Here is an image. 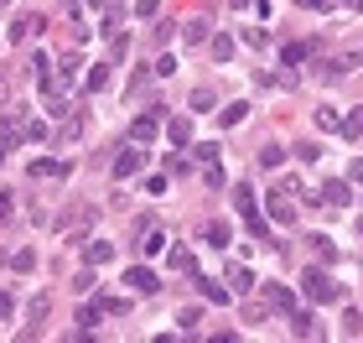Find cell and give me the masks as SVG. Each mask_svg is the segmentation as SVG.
<instances>
[{
	"mask_svg": "<svg viewBox=\"0 0 363 343\" xmlns=\"http://www.w3.org/2000/svg\"><path fill=\"white\" fill-rule=\"evenodd\" d=\"M301 291H306V302H316V307H322V302H342V281H332L327 271H306L301 276Z\"/></svg>",
	"mask_w": 363,
	"mask_h": 343,
	"instance_id": "1",
	"label": "cell"
},
{
	"mask_svg": "<svg viewBox=\"0 0 363 343\" xmlns=\"http://www.w3.org/2000/svg\"><path fill=\"white\" fill-rule=\"evenodd\" d=\"M94 203H78L73 213H62V234H68V245H83L89 239V224H94Z\"/></svg>",
	"mask_w": 363,
	"mask_h": 343,
	"instance_id": "2",
	"label": "cell"
},
{
	"mask_svg": "<svg viewBox=\"0 0 363 343\" xmlns=\"http://www.w3.org/2000/svg\"><path fill=\"white\" fill-rule=\"evenodd\" d=\"M161 115H166V109H161V104H151L141 120H135V125H130V141H135V146L156 141V131H161Z\"/></svg>",
	"mask_w": 363,
	"mask_h": 343,
	"instance_id": "3",
	"label": "cell"
},
{
	"mask_svg": "<svg viewBox=\"0 0 363 343\" xmlns=\"http://www.w3.org/2000/svg\"><path fill=\"white\" fill-rule=\"evenodd\" d=\"M125 286H130L135 296H156V291H161V276L145 271V265H130V271H125Z\"/></svg>",
	"mask_w": 363,
	"mask_h": 343,
	"instance_id": "4",
	"label": "cell"
},
{
	"mask_svg": "<svg viewBox=\"0 0 363 343\" xmlns=\"http://www.w3.org/2000/svg\"><path fill=\"white\" fill-rule=\"evenodd\" d=\"M42 26H47V21H42L36 11H21L11 21V42H32V36H42Z\"/></svg>",
	"mask_w": 363,
	"mask_h": 343,
	"instance_id": "5",
	"label": "cell"
},
{
	"mask_svg": "<svg viewBox=\"0 0 363 343\" xmlns=\"http://www.w3.org/2000/svg\"><path fill=\"white\" fill-rule=\"evenodd\" d=\"M47 312H52V296H47V291H36L32 302H26V333H42Z\"/></svg>",
	"mask_w": 363,
	"mask_h": 343,
	"instance_id": "6",
	"label": "cell"
},
{
	"mask_svg": "<svg viewBox=\"0 0 363 343\" xmlns=\"http://www.w3.org/2000/svg\"><path fill=\"white\" fill-rule=\"evenodd\" d=\"M141 166H145V151H141V146H130V151L115 156V177H135Z\"/></svg>",
	"mask_w": 363,
	"mask_h": 343,
	"instance_id": "7",
	"label": "cell"
},
{
	"mask_svg": "<svg viewBox=\"0 0 363 343\" xmlns=\"http://www.w3.org/2000/svg\"><path fill=\"white\" fill-rule=\"evenodd\" d=\"M26 172H32V177H68V162H52V156H36V162H26Z\"/></svg>",
	"mask_w": 363,
	"mask_h": 343,
	"instance_id": "8",
	"label": "cell"
},
{
	"mask_svg": "<svg viewBox=\"0 0 363 343\" xmlns=\"http://www.w3.org/2000/svg\"><path fill=\"white\" fill-rule=\"evenodd\" d=\"M223 281H229V291H234V296H249V291H255V276H249L244 265H229V276H223Z\"/></svg>",
	"mask_w": 363,
	"mask_h": 343,
	"instance_id": "9",
	"label": "cell"
},
{
	"mask_svg": "<svg viewBox=\"0 0 363 343\" xmlns=\"http://www.w3.org/2000/svg\"><path fill=\"white\" fill-rule=\"evenodd\" d=\"M234 208L244 213V224H249V219H259V213H255V188H249V182H234Z\"/></svg>",
	"mask_w": 363,
	"mask_h": 343,
	"instance_id": "10",
	"label": "cell"
},
{
	"mask_svg": "<svg viewBox=\"0 0 363 343\" xmlns=\"http://www.w3.org/2000/svg\"><path fill=\"white\" fill-rule=\"evenodd\" d=\"M291 333H296V338H322V322H316L312 312H296V318H291Z\"/></svg>",
	"mask_w": 363,
	"mask_h": 343,
	"instance_id": "11",
	"label": "cell"
},
{
	"mask_svg": "<svg viewBox=\"0 0 363 343\" xmlns=\"http://www.w3.org/2000/svg\"><path fill=\"white\" fill-rule=\"evenodd\" d=\"M322 203H327V208H348V203H353L348 182H327V188H322Z\"/></svg>",
	"mask_w": 363,
	"mask_h": 343,
	"instance_id": "12",
	"label": "cell"
},
{
	"mask_svg": "<svg viewBox=\"0 0 363 343\" xmlns=\"http://www.w3.org/2000/svg\"><path fill=\"white\" fill-rule=\"evenodd\" d=\"M338 135H342V141H358V135H363V104L348 109V120H338Z\"/></svg>",
	"mask_w": 363,
	"mask_h": 343,
	"instance_id": "13",
	"label": "cell"
},
{
	"mask_svg": "<svg viewBox=\"0 0 363 343\" xmlns=\"http://www.w3.org/2000/svg\"><path fill=\"white\" fill-rule=\"evenodd\" d=\"M244 120H249V104H244V99H239V104H223L218 125H223V131H234V125H244Z\"/></svg>",
	"mask_w": 363,
	"mask_h": 343,
	"instance_id": "14",
	"label": "cell"
},
{
	"mask_svg": "<svg viewBox=\"0 0 363 343\" xmlns=\"http://www.w3.org/2000/svg\"><path fill=\"white\" fill-rule=\"evenodd\" d=\"M109 73H115L109 63H94V68H89V78H83V89H89V94H99V89L109 83Z\"/></svg>",
	"mask_w": 363,
	"mask_h": 343,
	"instance_id": "15",
	"label": "cell"
},
{
	"mask_svg": "<svg viewBox=\"0 0 363 343\" xmlns=\"http://www.w3.org/2000/svg\"><path fill=\"white\" fill-rule=\"evenodd\" d=\"M198 291L208 296V302H229V296H234V291H229L223 281H213V276H202V281H198Z\"/></svg>",
	"mask_w": 363,
	"mask_h": 343,
	"instance_id": "16",
	"label": "cell"
},
{
	"mask_svg": "<svg viewBox=\"0 0 363 343\" xmlns=\"http://www.w3.org/2000/svg\"><path fill=\"white\" fill-rule=\"evenodd\" d=\"M259 166H265V172H281V166H285V151H281L275 141H270L265 151H259Z\"/></svg>",
	"mask_w": 363,
	"mask_h": 343,
	"instance_id": "17",
	"label": "cell"
},
{
	"mask_svg": "<svg viewBox=\"0 0 363 343\" xmlns=\"http://www.w3.org/2000/svg\"><path fill=\"white\" fill-rule=\"evenodd\" d=\"M115 261V245H109V239H94V245H89V265H109Z\"/></svg>",
	"mask_w": 363,
	"mask_h": 343,
	"instance_id": "18",
	"label": "cell"
},
{
	"mask_svg": "<svg viewBox=\"0 0 363 343\" xmlns=\"http://www.w3.org/2000/svg\"><path fill=\"white\" fill-rule=\"evenodd\" d=\"M265 296H270V307H281V312H291V307H296V296L285 291V286H265Z\"/></svg>",
	"mask_w": 363,
	"mask_h": 343,
	"instance_id": "19",
	"label": "cell"
},
{
	"mask_svg": "<svg viewBox=\"0 0 363 343\" xmlns=\"http://www.w3.org/2000/svg\"><path fill=\"white\" fill-rule=\"evenodd\" d=\"M182 36H187V47L208 42V21H202V16H198V21H187V26H182Z\"/></svg>",
	"mask_w": 363,
	"mask_h": 343,
	"instance_id": "20",
	"label": "cell"
},
{
	"mask_svg": "<svg viewBox=\"0 0 363 343\" xmlns=\"http://www.w3.org/2000/svg\"><path fill=\"white\" fill-rule=\"evenodd\" d=\"M161 250H166V234H161V229H151V234L141 239V255L151 261V255H161Z\"/></svg>",
	"mask_w": 363,
	"mask_h": 343,
	"instance_id": "21",
	"label": "cell"
},
{
	"mask_svg": "<svg viewBox=\"0 0 363 343\" xmlns=\"http://www.w3.org/2000/svg\"><path fill=\"white\" fill-rule=\"evenodd\" d=\"M270 219H275V224H291V219H296V208H291V203H281L275 192H270Z\"/></svg>",
	"mask_w": 363,
	"mask_h": 343,
	"instance_id": "22",
	"label": "cell"
},
{
	"mask_svg": "<svg viewBox=\"0 0 363 343\" xmlns=\"http://www.w3.org/2000/svg\"><path fill=\"white\" fill-rule=\"evenodd\" d=\"M166 135H172L176 146H187V141H192V120H172V125H166Z\"/></svg>",
	"mask_w": 363,
	"mask_h": 343,
	"instance_id": "23",
	"label": "cell"
},
{
	"mask_svg": "<svg viewBox=\"0 0 363 343\" xmlns=\"http://www.w3.org/2000/svg\"><path fill=\"white\" fill-rule=\"evenodd\" d=\"M176 322H182V333H198V322H202V307H182V312H176Z\"/></svg>",
	"mask_w": 363,
	"mask_h": 343,
	"instance_id": "24",
	"label": "cell"
},
{
	"mask_svg": "<svg viewBox=\"0 0 363 343\" xmlns=\"http://www.w3.org/2000/svg\"><path fill=\"white\" fill-rule=\"evenodd\" d=\"M213 58H218V63L234 58V36H213Z\"/></svg>",
	"mask_w": 363,
	"mask_h": 343,
	"instance_id": "25",
	"label": "cell"
},
{
	"mask_svg": "<svg viewBox=\"0 0 363 343\" xmlns=\"http://www.w3.org/2000/svg\"><path fill=\"white\" fill-rule=\"evenodd\" d=\"M316 125H322V131H338V109H332V104H316Z\"/></svg>",
	"mask_w": 363,
	"mask_h": 343,
	"instance_id": "26",
	"label": "cell"
},
{
	"mask_svg": "<svg viewBox=\"0 0 363 343\" xmlns=\"http://www.w3.org/2000/svg\"><path fill=\"white\" fill-rule=\"evenodd\" d=\"M202 182H208V188H223V166L218 162H202Z\"/></svg>",
	"mask_w": 363,
	"mask_h": 343,
	"instance_id": "27",
	"label": "cell"
},
{
	"mask_svg": "<svg viewBox=\"0 0 363 343\" xmlns=\"http://www.w3.org/2000/svg\"><path fill=\"white\" fill-rule=\"evenodd\" d=\"M296 162H306V166H316V162H322V151H316V146H312V141H306V146H296Z\"/></svg>",
	"mask_w": 363,
	"mask_h": 343,
	"instance_id": "28",
	"label": "cell"
},
{
	"mask_svg": "<svg viewBox=\"0 0 363 343\" xmlns=\"http://www.w3.org/2000/svg\"><path fill=\"white\" fill-rule=\"evenodd\" d=\"M312 245H316V255H322V261H332V255H338V250H332V239H327V234H312Z\"/></svg>",
	"mask_w": 363,
	"mask_h": 343,
	"instance_id": "29",
	"label": "cell"
},
{
	"mask_svg": "<svg viewBox=\"0 0 363 343\" xmlns=\"http://www.w3.org/2000/svg\"><path fill=\"white\" fill-rule=\"evenodd\" d=\"M73 291H78V296L94 291V271H78V276H73Z\"/></svg>",
	"mask_w": 363,
	"mask_h": 343,
	"instance_id": "30",
	"label": "cell"
},
{
	"mask_svg": "<svg viewBox=\"0 0 363 343\" xmlns=\"http://www.w3.org/2000/svg\"><path fill=\"white\" fill-rule=\"evenodd\" d=\"M73 73H78V52H62V83H73Z\"/></svg>",
	"mask_w": 363,
	"mask_h": 343,
	"instance_id": "31",
	"label": "cell"
},
{
	"mask_svg": "<svg viewBox=\"0 0 363 343\" xmlns=\"http://www.w3.org/2000/svg\"><path fill=\"white\" fill-rule=\"evenodd\" d=\"M316 73H322V83H338V78H342V63H322Z\"/></svg>",
	"mask_w": 363,
	"mask_h": 343,
	"instance_id": "32",
	"label": "cell"
},
{
	"mask_svg": "<svg viewBox=\"0 0 363 343\" xmlns=\"http://www.w3.org/2000/svg\"><path fill=\"white\" fill-rule=\"evenodd\" d=\"M172 73H176V58H166V52H161V58H156V78H172Z\"/></svg>",
	"mask_w": 363,
	"mask_h": 343,
	"instance_id": "33",
	"label": "cell"
},
{
	"mask_svg": "<svg viewBox=\"0 0 363 343\" xmlns=\"http://www.w3.org/2000/svg\"><path fill=\"white\" fill-rule=\"evenodd\" d=\"M192 109H213V89H192Z\"/></svg>",
	"mask_w": 363,
	"mask_h": 343,
	"instance_id": "34",
	"label": "cell"
},
{
	"mask_svg": "<svg viewBox=\"0 0 363 343\" xmlns=\"http://www.w3.org/2000/svg\"><path fill=\"white\" fill-rule=\"evenodd\" d=\"M208 245H213V250H223V245H229V229L213 224V229H208Z\"/></svg>",
	"mask_w": 363,
	"mask_h": 343,
	"instance_id": "35",
	"label": "cell"
},
{
	"mask_svg": "<svg viewBox=\"0 0 363 343\" xmlns=\"http://www.w3.org/2000/svg\"><path fill=\"white\" fill-rule=\"evenodd\" d=\"M342 333H348V338H358V333H363V318H358V312H348V318H342Z\"/></svg>",
	"mask_w": 363,
	"mask_h": 343,
	"instance_id": "36",
	"label": "cell"
},
{
	"mask_svg": "<svg viewBox=\"0 0 363 343\" xmlns=\"http://www.w3.org/2000/svg\"><path fill=\"white\" fill-rule=\"evenodd\" d=\"M244 42H249V47H265L270 36H265V26H249V32H244Z\"/></svg>",
	"mask_w": 363,
	"mask_h": 343,
	"instance_id": "37",
	"label": "cell"
},
{
	"mask_svg": "<svg viewBox=\"0 0 363 343\" xmlns=\"http://www.w3.org/2000/svg\"><path fill=\"white\" fill-rule=\"evenodd\" d=\"M16 141H21L16 131H11V135H0V166H5V156H11V146H16Z\"/></svg>",
	"mask_w": 363,
	"mask_h": 343,
	"instance_id": "38",
	"label": "cell"
},
{
	"mask_svg": "<svg viewBox=\"0 0 363 343\" xmlns=\"http://www.w3.org/2000/svg\"><path fill=\"white\" fill-rule=\"evenodd\" d=\"M16 213V203H11V192H0V224H5V219H11Z\"/></svg>",
	"mask_w": 363,
	"mask_h": 343,
	"instance_id": "39",
	"label": "cell"
},
{
	"mask_svg": "<svg viewBox=\"0 0 363 343\" xmlns=\"http://www.w3.org/2000/svg\"><path fill=\"white\" fill-rule=\"evenodd\" d=\"M156 5H161V0H141V5H135V16H145V21H151V16H156Z\"/></svg>",
	"mask_w": 363,
	"mask_h": 343,
	"instance_id": "40",
	"label": "cell"
},
{
	"mask_svg": "<svg viewBox=\"0 0 363 343\" xmlns=\"http://www.w3.org/2000/svg\"><path fill=\"white\" fill-rule=\"evenodd\" d=\"M5 99H11V73L0 68V104H5Z\"/></svg>",
	"mask_w": 363,
	"mask_h": 343,
	"instance_id": "41",
	"label": "cell"
},
{
	"mask_svg": "<svg viewBox=\"0 0 363 343\" xmlns=\"http://www.w3.org/2000/svg\"><path fill=\"white\" fill-rule=\"evenodd\" d=\"M16 312V302H11V291H0V318H11Z\"/></svg>",
	"mask_w": 363,
	"mask_h": 343,
	"instance_id": "42",
	"label": "cell"
},
{
	"mask_svg": "<svg viewBox=\"0 0 363 343\" xmlns=\"http://www.w3.org/2000/svg\"><path fill=\"white\" fill-rule=\"evenodd\" d=\"M296 5H306V11H327V0H296Z\"/></svg>",
	"mask_w": 363,
	"mask_h": 343,
	"instance_id": "43",
	"label": "cell"
},
{
	"mask_svg": "<svg viewBox=\"0 0 363 343\" xmlns=\"http://www.w3.org/2000/svg\"><path fill=\"white\" fill-rule=\"evenodd\" d=\"M229 5H234V11H244V5H249V0H229Z\"/></svg>",
	"mask_w": 363,
	"mask_h": 343,
	"instance_id": "44",
	"label": "cell"
},
{
	"mask_svg": "<svg viewBox=\"0 0 363 343\" xmlns=\"http://www.w3.org/2000/svg\"><path fill=\"white\" fill-rule=\"evenodd\" d=\"M348 5H353V11H363V0H348Z\"/></svg>",
	"mask_w": 363,
	"mask_h": 343,
	"instance_id": "45",
	"label": "cell"
}]
</instances>
